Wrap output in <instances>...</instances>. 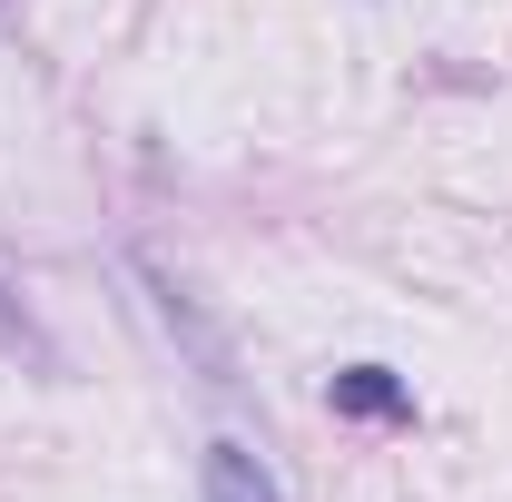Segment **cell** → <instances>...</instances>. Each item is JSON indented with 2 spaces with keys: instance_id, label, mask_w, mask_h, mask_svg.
<instances>
[{
  "instance_id": "1",
  "label": "cell",
  "mask_w": 512,
  "mask_h": 502,
  "mask_svg": "<svg viewBox=\"0 0 512 502\" xmlns=\"http://www.w3.org/2000/svg\"><path fill=\"white\" fill-rule=\"evenodd\" d=\"M325 394H335V414H355V424H404V414H414V394L384 375V365H345Z\"/></svg>"
},
{
  "instance_id": "2",
  "label": "cell",
  "mask_w": 512,
  "mask_h": 502,
  "mask_svg": "<svg viewBox=\"0 0 512 502\" xmlns=\"http://www.w3.org/2000/svg\"><path fill=\"white\" fill-rule=\"evenodd\" d=\"M207 502H286L247 443H207Z\"/></svg>"
}]
</instances>
